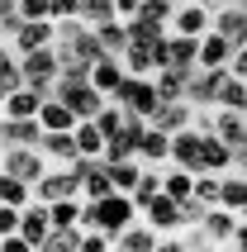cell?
<instances>
[{"label": "cell", "instance_id": "obj_9", "mask_svg": "<svg viewBox=\"0 0 247 252\" xmlns=\"http://www.w3.org/2000/svg\"><path fill=\"white\" fill-rule=\"evenodd\" d=\"M223 76H228V67H195L190 86H185V100H190L195 110H209L214 95H219V86H223Z\"/></svg>", "mask_w": 247, "mask_h": 252}, {"label": "cell", "instance_id": "obj_22", "mask_svg": "<svg viewBox=\"0 0 247 252\" xmlns=\"http://www.w3.org/2000/svg\"><path fill=\"white\" fill-rule=\"evenodd\" d=\"M157 243H162V233H157L148 219H138V224H128L119 238H114V248H119V252H152Z\"/></svg>", "mask_w": 247, "mask_h": 252}, {"label": "cell", "instance_id": "obj_53", "mask_svg": "<svg viewBox=\"0 0 247 252\" xmlns=\"http://www.w3.org/2000/svg\"><path fill=\"white\" fill-rule=\"evenodd\" d=\"M152 252H185V243H181V233H166V238L157 243Z\"/></svg>", "mask_w": 247, "mask_h": 252}, {"label": "cell", "instance_id": "obj_2", "mask_svg": "<svg viewBox=\"0 0 247 252\" xmlns=\"http://www.w3.org/2000/svg\"><path fill=\"white\" fill-rule=\"evenodd\" d=\"M114 105H124L128 114H138V119H152L157 114V105H162V95H157V86L148 81V76H124L119 91H114Z\"/></svg>", "mask_w": 247, "mask_h": 252}, {"label": "cell", "instance_id": "obj_40", "mask_svg": "<svg viewBox=\"0 0 247 252\" xmlns=\"http://www.w3.org/2000/svg\"><path fill=\"white\" fill-rule=\"evenodd\" d=\"M76 248H81V228H53L38 252H76Z\"/></svg>", "mask_w": 247, "mask_h": 252}, {"label": "cell", "instance_id": "obj_49", "mask_svg": "<svg viewBox=\"0 0 247 252\" xmlns=\"http://www.w3.org/2000/svg\"><path fill=\"white\" fill-rule=\"evenodd\" d=\"M223 252H247V219H243V214H238V228H233V238H228Z\"/></svg>", "mask_w": 247, "mask_h": 252}, {"label": "cell", "instance_id": "obj_12", "mask_svg": "<svg viewBox=\"0 0 247 252\" xmlns=\"http://www.w3.org/2000/svg\"><path fill=\"white\" fill-rule=\"evenodd\" d=\"M190 119H195V105H190V100H162L148 124L162 128V133H181V128H190Z\"/></svg>", "mask_w": 247, "mask_h": 252}, {"label": "cell", "instance_id": "obj_8", "mask_svg": "<svg viewBox=\"0 0 247 252\" xmlns=\"http://www.w3.org/2000/svg\"><path fill=\"white\" fill-rule=\"evenodd\" d=\"M10 48H14V57L38 53V48H57V24H53V19H24V24L14 29Z\"/></svg>", "mask_w": 247, "mask_h": 252}, {"label": "cell", "instance_id": "obj_4", "mask_svg": "<svg viewBox=\"0 0 247 252\" xmlns=\"http://www.w3.org/2000/svg\"><path fill=\"white\" fill-rule=\"evenodd\" d=\"M53 95L62 100V105H67L76 119H95V114H100V105L110 100V95H100L91 81H76V86H71V81H53Z\"/></svg>", "mask_w": 247, "mask_h": 252}, {"label": "cell", "instance_id": "obj_31", "mask_svg": "<svg viewBox=\"0 0 247 252\" xmlns=\"http://www.w3.org/2000/svg\"><path fill=\"white\" fill-rule=\"evenodd\" d=\"M119 62H124L128 76H148V81H152V71H157V62H152V43H128Z\"/></svg>", "mask_w": 247, "mask_h": 252}, {"label": "cell", "instance_id": "obj_16", "mask_svg": "<svg viewBox=\"0 0 247 252\" xmlns=\"http://www.w3.org/2000/svg\"><path fill=\"white\" fill-rule=\"evenodd\" d=\"M38 119H0V148H38Z\"/></svg>", "mask_w": 247, "mask_h": 252}, {"label": "cell", "instance_id": "obj_33", "mask_svg": "<svg viewBox=\"0 0 247 252\" xmlns=\"http://www.w3.org/2000/svg\"><path fill=\"white\" fill-rule=\"evenodd\" d=\"M38 148H43V157H48V162H62V167H67V162H76V138H71V133H43Z\"/></svg>", "mask_w": 247, "mask_h": 252}, {"label": "cell", "instance_id": "obj_55", "mask_svg": "<svg viewBox=\"0 0 247 252\" xmlns=\"http://www.w3.org/2000/svg\"><path fill=\"white\" fill-rule=\"evenodd\" d=\"M243 219H247V205H243Z\"/></svg>", "mask_w": 247, "mask_h": 252}, {"label": "cell", "instance_id": "obj_28", "mask_svg": "<svg viewBox=\"0 0 247 252\" xmlns=\"http://www.w3.org/2000/svg\"><path fill=\"white\" fill-rule=\"evenodd\" d=\"M214 133H219L228 148L247 143V114H233V110H214Z\"/></svg>", "mask_w": 247, "mask_h": 252}, {"label": "cell", "instance_id": "obj_54", "mask_svg": "<svg viewBox=\"0 0 247 252\" xmlns=\"http://www.w3.org/2000/svg\"><path fill=\"white\" fill-rule=\"evenodd\" d=\"M233 5H238V10H243V14H247V0H233Z\"/></svg>", "mask_w": 247, "mask_h": 252}, {"label": "cell", "instance_id": "obj_25", "mask_svg": "<svg viewBox=\"0 0 247 252\" xmlns=\"http://www.w3.org/2000/svg\"><path fill=\"white\" fill-rule=\"evenodd\" d=\"M114 190V176H110V167H105V162H91V167H86V176H81V200H105Z\"/></svg>", "mask_w": 247, "mask_h": 252}, {"label": "cell", "instance_id": "obj_34", "mask_svg": "<svg viewBox=\"0 0 247 252\" xmlns=\"http://www.w3.org/2000/svg\"><path fill=\"white\" fill-rule=\"evenodd\" d=\"M0 205H14V210L33 205V186L19 181V176H10V171H0Z\"/></svg>", "mask_w": 247, "mask_h": 252}, {"label": "cell", "instance_id": "obj_10", "mask_svg": "<svg viewBox=\"0 0 247 252\" xmlns=\"http://www.w3.org/2000/svg\"><path fill=\"white\" fill-rule=\"evenodd\" d=\"M143 219H148V224L157 228L162 238H166V233H181V228H190V224H185V214H181V205L166 195V190H162V195H152V205L143 210Z\"/></svg>", "mask_w": 247, "mask_h": 252}, {"label": "cell", "instance_id": "obj_17", "mask_svg": "<svg viewBox=\"0 0 247 252\" xmlns=\"http://www.w3.org/2000/svg\"><path fill=\"white\" fill-rule=\"evenodd\" d=\"M38 105H43L38 91H29V86H14L10 95L0 100V119H38Z\"/></svg>", "mask_w": 247, "mask_h": 252}, {"label": "cell", "instance_id": "obj_56", "mask_svg": "<svg viewBox=\"0 0 247 252\" xmlns=\"http://www.w3.org/2000/svg\"><path fill=\"white\" fill-rule=\"evenodd\" d=\"M114 252H119V248H114Z\"/></svg>", "mask_w": 247, "mask_h": 252}, {"label": "cell", "instance_id": "obj_5", "mask_svg": "<svg viewBox=\"0 0 247 252\" xmlns=\"http://www.w3.org/2000/svg\"><path fill=\"white\" fill-rule=\"evenodd\" d=\"M67 195H81V176L71 167H48L33 181V200L38 205H53V200H67Z\"/></svg>", "mask_w": 247, "mask_h": 252}, {"label": "cell", "instance_id": "obj_57", "mask_svg": "<svg viewBox=\"0 0 247 252\" xmlns=\"http://www.w3.org/2000/svg\"><path fill=\"white\" fill-rule=\"evenodd\" d=\"M219 252H223V248H219Z\"/></svg>", "mask_w": 247, "mask_h": 252}, {"label": "cell", "instance_id": "obj_43", "mask_svg": "<svg viewBox=\"0 0 247 252\" xmlns=\"http://www.w3.org/2000/svg\"><path fill=\"white\" fill-rule=\"evenodd\" d=\"M176 5L181 0H143V19H157V24H171V14H176Z\"/></svg>", "mask_w": 247, "mask_h": 252}, {"label": "cell", "instance_id": "obj_6", "mask_svg": "<svg viewBox=\"0 0 247 252\" xmlns=\"http://www.w3.org/2000/svg\"><path fill=\"white\" fill-rule=\"evenodd\" d=\"M0 171H10V176L33 186L48 171V157H43V148H0Z\"/></svg>", "mask_w": 247, "mask_h": 252}, {"label": "cell", "instance_id": "obj_21", "mask_svg": "<svg viewBox=\"0 0 247 252\" xmlns=\"http://www.w3.org/2000/svg\"><path fill=\"white\" fill-rule=\"evenodd\" d=\"M166 157H171V133H162V128H143V138H138V162L143 167H162Z\"/></svg>", "mask_w": 247, "mask_h": 252}, {"label": "cell", "instance_id": "obj_42", "mask_svg": "<svg viewBox=\"0 0 247 252\" xmlns=\"http://www.w3.org/2000/svg\"><path fill=\"white\" fill-rule=\"evenodd\" d=\"M195 200L209 205V210L219 205V176H214V171H195Z\"/></svg>", "mask_w": 247, "mask_h": 252}, {"label": "cell", "instance_id": "obj_26", "mask_svg": "<svg viewBox=\"0 0 247 252\" xmlns=\"http://www.w3.org/2000/svg\"><path fill=\"white\" fill-rule=\"evenodd\" d=\"M219 205L233 210V214H243V205H247V176L243 171H223L219 176Z\"/></svg>", "mask_w": 247, "mask_h": 252}, {"label": "cell", "instance_id": "obj_38", "mask_svg": "<svg viewBox=\"0 0 247 252\" xmlns=\"http://www.w3.org/2000/svg\"><path fill=\"white\" fill-rule=\"evenodd\" d=\"M162 190L181 205V200L195 195V176H190V171H181V167H171V171H162Z\"/></svg>", "mask_w": 247, "mask_h": 252}, {"label": "cell", "instance_id": "obj_29", "mask_svg": "<svg viewBox=\"0 0 247 252\" xmlns=\"http://www.w3.org/2000/svg\"><path fill=\"white\" fill-rule=\"evenodd\" d=\"M95 38H100V48H105V57H124V48H128V24H124V19H105V24H95Z\"/></svg>", "mask_w": 247, "mask_h": 252}, {"label": "cell", "instance_id": "obj_15", "mask_svg": "<svg viewBox=\"0 0 247 252\" xmlns=\"http://www.w3.org/2000/svg\"><path fill=\"white\" fill-rule=\"evenodd\" d=\"M238 228V214L223 210V205H214V210H205V219H200V233H205L214 248H228V238H233Z\"/></svg>", "mask_w": 247, "mask_h": 252}, {"label": "cell", "instance_id": "obj_45", "mask_svg": "<svg viewBox=\"0 0 247 252\" xmlns=\"http://www.w3.org/2000/svg\"><path fill=\"white\" fill-rule=\"evenodd\" d=\"M19 19H53V0H19Z\"/></svg>", "mask_w": 247, "mask_h": 252}, {"label": "cell", "instance_id": "obj_14", "mask_svg": "<svg viewBox=\"0 0 247 252\" xmlns=\"http://www.w3.org/2000/svg\"><path fill=\"white\" fill-rule=\"evenodd\" d=\"M48 233H53L48 205H38V200H33V205H24V210H19V238L33 243V248H43V238H48Z\"/></svg>", "mask_w": 247, "mask_h": 252}, {"label": "cell", "instance_id": "obj_7", "mask_svg": "<svg viewBox=\"0 0 247 252\" xmlns=\"http://www.w3.org/2000/svg\"><path fill=\"white\" fill-rule=\"evenodd\" d=\"M166 29H171V33H181V38H200V33H209V29H214V10H209V5H200V0H181Z\"/></svg>", "mask_w": 247, "mask_h": 252}, {"label": "cell", "instance_id": "obj_3", "mask_svg": "<svg viewBox=\"0 0 247 252\" xmlns=\"http://www.w3.org/2000/svg\"><path fill=\"white\" fill-rule=\"evenodd\" d=\"M95 210H100V233L105 238H119L128 224H138L143 214H138V205H133V195H124V190H110L105 200H95Z\"/></svg>", "mask_w": 247, "mask_h": 252}, {"label": "cell", "instance_id": "obj_13", "mask_svg": "<svg viewBox=\"0 0 247 252\" xmlns=\"http://www.w3.org/2000/svg\"><path fill=\"white\" fill-rule=\"evenodd\" d=\"M200 171H214V176H223V171H233V148L219 138V133H200Z\"/></svg>", "mask_w": 247, "mask_h": 252}, {"label": "cell", "instance_id": "obj_27", "mask_svg": "<svg viewBox=\"0 0 247 252\" xmlns=\"http://www.w3.org/2000/svg\"><path fill=\"white\" fill-rule=\"evenodd\" d=\"M214 110H233V114H247V81H238L233 71L223 76L219 95H214Z\"/></svg>", "mask_w": 247, "mask_h": 252}, {"label": "cell", "instance_id": "obj_52", "mask_svg": "<svg viewBox=\"0 0 247 252\" xmlns=\"http://www.w3.org/2000/svg\"><path fill=\"white\" fill-rule=\"evenodd\" d=\"M138 10H143V0H114V14H119V19H133Z\"/></svg>", "mask_w": 247, "mask_h": 252}, {"label": "cell", "instance_id": "obj_48", "mask_svg": "<svg viewBox=\"0 0 247 252\" xmlns=\"http://www.w3.org/2000/svg\"><path fill=\"white\" fill-rule=\"evenodd\" d=\"M5 233H19V210L14 205H0V238Z\"/></svg>", "mask_w": 247, "mask_h": 252}, {"label": "cell", "instance_id": "obj_36", "mask_svg": "<svg viewBox=\"0 0 247 252\" xmlns=\"http://www.w3.org/2000/svg\"><path fill=\"white\" fill-rule=\"evenodd\" d=\"M128 24V43H162L171 29L157 24V19H143V14H133V19H124Z\"/></svg>", "mask_w": 247, "mask_h": 252}, {"label": "cell", "instance_id": "obj_18", "mask_svg": "<svg viewBox=\"0 0 247 252\" xmlns=\"http://www.w3.org/2000/svg\"><path fill=\"white\" fill-rule=\"evenodd\" d=\"M76 124H81V119H76V114H71L57 95H48V100L38 105V128H43V133H71Z\"/></svg>", "mask_w": 247, "mask_h": 252}, {"label": "cell", "instance_id": "obj_11", "mask_svg": "<svg viewBox=\"0 0 247 252\" xmlns=\"http://www.w3.org/2000/svg\"><path fill=\"white\" fill-rule=\"evenodd\" d=\"M200 133L195 128H181V133H171V157H166V167H181V171H200Z\"/></svg>", "mask_w": 247, "mask_h": 252}, {"label": "cell", "instance_id": "obj_39", "mask_svg": "<svg viewBox=\"0 0 247 252\" xmlns=\"http://www.w3.org/2000/svg\"><path fill=\"white\" fill-rule=\"evenodd\" d=\"M110 176H114V190L128 195V190L138 186V176H143V162H138V157H124V162H114V167H110Z\"/></svg>", "mask_w": 247, "mask_h": 252}, {"label": "cell", "instance_id": "obj_46", "mask_svg": "<svg viewBox=\"0 0 247 252\" xmlns=\"http://www.w3.org/2000/svg\"><path fill=\"white\" fill-rule=\"evenodd\" d=\"M76 252H114V243L105 238V233H81V248Z\"/></svg>", "mask_w": 247, "mask_h": 252}, {"label": "cell", "instance_id": "obj_19", "mask_svg": "<svg viewBox=\"0 0 247 252\" xmlns=\"http://www.w3.org/2000/svg\"><path fill=\"white\" fill-rule=\"evenodd\" d=\"M228 57H233V43L223 38L219 29L200 33V53H195V67H228Z\"/></svg>", "mask_w": 247, "mask_h": 252}, {"label": "cell", "instance_id": "obj_51", "mask_svg": "<svg viewBox=\"0 0 247 252\" xmlns=\"http://www.w3.org/2000/svg\"><path fill=\"white\" fill-rule=\"evenodd\" d=\"M228 71H233L238 81H247V48H233V57H228Z\"/></svg>", "mask_w": 247, "mask_h": 252}, {"label": "cell", "instance_id": "obj_23", "mask_svg": "<svg viewBox=\"0 0 247 252\" xmlns=\"http://www.w3.org/2000/svg\"><path fill=\"white\" fill-rule=\"evenodd\" d=\"M124 76H128V71H124L119 57H100V62H91V86H95L100 95H114Z\"/></svg>", "mask_w": 247, "mask_h": 252}, {"label": "cell", "instance_id": "obj_44", "mask_svg": "<svg viewBox=\"0 0 247 252\" xmlns=\"http://www.w3.org/2000/svg\"><path fill=\"white\" fill-rule=\"evenodd\" d=\"M19 24H24L19 19V0H0V38H14Z\"/></svg>", "mask_w": 247, "mask_h": 252}, {"label": "cell", "instance_id": "obj_30", "mask_svg": "<svg viewBox=\"0 0 247 252\" xmlns=\"http://www.w3.org/2000/svg\"><path fill=\"white\" fill-rule=\"evenodd\" d=\"M195 53H200V38L166 33V67H185V71H195Z\"/></svg>", "mask_w": 247, "mask_h": 252}, {"label": "cell", "instance_id": "obj_41", "mask_svg": "<svg viewBox=\"0 0 247 252\" xmlns=\"http://www.w3.org/2000/svg\"><path fill=\"white\" fill-rule=\"evenodd\" d=\"M76 19H81V24H105V19H119V14H114V0H81V14H76Z\"/></svg>", "mask_w": 247, "mask_h": 252}, {"label": "cell", "instance_id": "obj_47", "mask_svg": "<svg viewBox=\"0 0 247 252\" xmlns=\"http://www.w3.org/2000/svg\"><path fill=\"white\" fill-rule=\"evenodd\" d=\"M81 14V0H53V24H62V19H76Z\"/></svg>", "mask_w": 247, "mask_h": 252}, {"label": "cell", "instance_id": "obj_37", "mask_svg": "<svg viewBox=\"0 0 247 252\" xmlns=\"http://www.w3.org/2000/svg\"><path fill=\"white\" fill-rule=\"evenodd\" d=\"M48 219H53V228H81L76 224V219H81V195L53 200V205H48Z\"/></svg>", "mask_w": 247, "mask_h": 252}, {"label": "cell", "instance_id": "obj_20", "mask_svg": "<svg viewBox=\"0 0 247 252\" xmlns=\"http://www.w3.org/2000/svg\"><path fill=\"white\" fill-rule=\"evenodd\" d=\"M214 29H219V33H223L228 43H233V48H247V14L238 10L233 0L214 10Z\"/></svg>", "mask_w": 247, "mask_h": 252}, {"label": "cell", "instance_id": "obj_1", "mask_svg": "<svg viewBox=\"0 0 247 252\" xmlns=\"http://www.w3.org/2000/svg\"><path fill=\"white\" fill-rule=\"evenodd\" d=\"M19 76H24L29 91H38L43 100L53 95V81L62 76V57H57V48H38V53H24L19 57Z\"/></svg>", "mask_w": 247, "mask_h": 252}, {"label": "cell", "instance_id": "obj_24", "mask_svg": "<svg viewBox=\"0 0 247 252\" xmlns=\"http://www.w3.org/2000/svg\"><path fill=\"white\" fill-rule=\"evenodd\" d=\"M152 86H157V95H162V100H185L190 71H185V67H162V71H152Z\"/></svg>", "mask_w": 247, "mask_h": 252}, {"label": "cell", "instance_id": "obj_35", "mask_svg": "<svg viewBox=\"0 0 247 252\" xmlns=\"http://www.w3.org/2000/svg\"><path fill=\"white\" fill-rule=\"evenodd\" d=\"M128 195H133L138 214H143V210L152 205V195H162V171H157V167H143V176H138V186L128 190Z\"/></svg>", "mask_w": 247, "mask_h": 252}, {"label": "cell", "instance_id": "obj_50", "mask_svg": "<svg viewBox=\"0 0 247 252\" xmlns=\"http://www.w3.org/2000/svg\"><path fill=\"white\" fill-rule=\"evenodd\" d=\"M0 252H38V248H33V243H24L19 233H5V238H0Z\"/></svg>", "mask_w": 247, "mask_h": 252}, {"label": "cell", "instance_id": "obj_32", "mask_svg": "<svg viewBox=\"0 0 247 252\" xmlns=\"http://www.w3.org/2000/svg\"><path fill=\"white\" fill-rule=\"evenodd\" d=\"M71 138H76V157H100L105 153V133L95 128V119H81L71 128Z\"/></svg>", "mask_w": 247, "mask_h": 252}]
</instances>
